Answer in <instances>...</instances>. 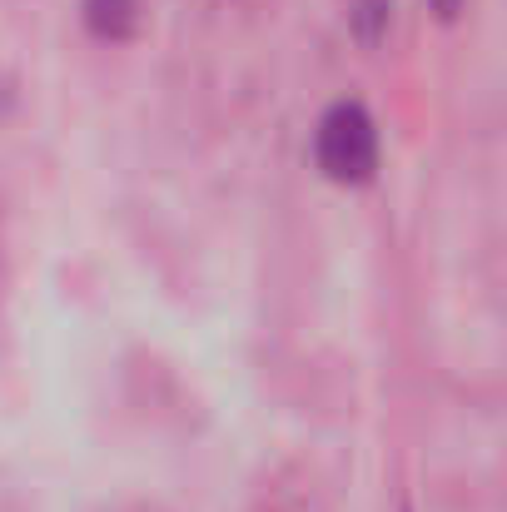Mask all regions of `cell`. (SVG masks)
Returning <instances> with one entry per match:
<instances>
[{
    "label": "cell",
    "instance_id": "6da1fadb",
    "mask_svg": "<svg viewBox=\"0 0 507 512\" xmlns=\"http://www.w3.org/2000/svg\"><path fill=\"white\" fill-rule=\"evenodd\" d=\"M314 155H319V170L334 184H363L378 170V125H373V115L353 100L329 105L324 120H319V135H314Z\"/></svg>",
    "mask_w": 507,
    "mask_h": 512
},
{
    "label": "cell",
    "instance_id": "7a4b0ae2",
    "mask_svg": "<svg viewBox=\"0 0 507 512\" xmlns=\"http://www.w3.org/2000/svg\"><path fill=\"white\" fill-rule=\"evenodd\" d=\"M85 20H90L95 35L125 40L135 30V20H140V5L135 0H85Z\"/></svg>",
    "mask_w": 507,
    "mask_h": 512
},
{
    "label": "cell",
    "instance_id": "3957f363",
    "mask_svg": "<svg viewBox=\"0 0 507 512\" xmlns=\"http://www.w3.org/2000/svg\"><path fill=\"white\" fill-rule=\"evenodd\" d=\"M433 5H438L443 15H458V5H463V0H433Z\"/></svg>",
    "mask_w": 507,
    "mask_h": 512
}]
</instances>
